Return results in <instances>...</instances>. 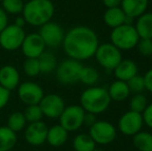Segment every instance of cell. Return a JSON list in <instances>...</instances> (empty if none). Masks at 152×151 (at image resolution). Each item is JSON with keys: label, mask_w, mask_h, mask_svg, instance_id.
<instances>
[{"label": "cell", "mask_w": 152, "mask_h": 151, "mask_svg": "<svg viewBox=\"0 0 152 151\" xmlns=\"http://www.w3.org/2000/svg\"><path fill=\"white\" fill-rule=\"evenodd\" d=\"M144 82H145V89L152 93V69H148L144 76Z\"/></svg>", "instance_id": "obj_37"}, {"label": "cell", "mask_w": 152, "mask_h": 151, "mask_svg": "<svg viewBox=\"0 0 152 151\" xmlns=\"http://www.w3.org/2000/svg\"><path fill=\"white\" fill-rule=\"evenodd\" d=\"M108 90L100 86H90L80 95V106L87 113L94 115L102 114L108 110L111 105Z\"/></svg>", "instance_id": "obj_3"}, {"label": "cell", "mask_w": 152, "mask_h": 151, "mask_svg": "<svg viewBox=\"0 0 152 151\" xmlns=\"http://www.w3.org/2000/svg\"><path fill=\"white\" fill-rule=\"evenodd\" d=\"M23 71L29 78H35L40 75L39 63L37 58H26L23 62Z\"/></svg>", "instance_id": "obj_31"}, {"label": "cell", "mask_w": 152, "mask_h": 151, "mask_svg": "<svg viewBox=\"0 0 152 151\" xmlns=\"http://www.w3.org/2000/svg\"><path fill=\"white\" fill-rule=\"evenodd\" d=\"M148 105V99L143 93H136L132 96L129 101V110L138 113H143Z\"/></svg>", "instance_id": "obj_30"}, {"label": "cell", "mask_w": 152, "mask_h": 151, "mask_svg": "<svg viewBox=\"0 0 152 151\" xmlns=\"http://www.w3.org/2000/svg\"><path fill=\"white\" fill-rule=\"evenodd\" d=\"M113 73L116 77V80L127 82L132 77L138 75L139 69L134 61L130 60V59H122L114 69Z\"/></svg>", "instance_id": "obj_19"}, {"label": "cell", "mask_w": 152, "mask_h": 151, "mask_svg": "<svg viewBox=\"0 0 152 151\" xmlns=\"http://www.w3.org/2000/svg\"><path fill=\"white\" fill-rule=\"evenodd\" d=\"M132 144L138 151H152V133L140 131L132 136Z\"/></svg>", "instance_id": "obj_25"}, {"label": "cell", "mask_w": 152, "mask_h": 151, "mask_svg": "<svg viewBox=\"0 0 152 151\" xmlns=\"http://www.w3.org/2000/svg\"><path fill=\"white\" fill-rule=\"evenodd\" d=\"M110 96L111 101H116V103H120V101H124L129 97L130 91L127 86V83L124 81L116 80L112 82L107 89Z\"/></svg>", "instance_id": "obj_21"}, {"label": "cell", "mask_w": 152, "mask_h": 151, "mask_svg": "<svg viewBox=\"0 0 152 151\" xmlns=\"http://www.w3.org/2000/svg\"><path fill=\"white\" fill-rule=\"evenodd\" d=\"M55 14V5L51 0H28L25 2L22 12L26 24L40 27L52 21Z\"/></svg>", "instance_id": "obj_2"}, {"label": "cell", "mask_w": 152, "mask_h": 151, "mask_svg": "<svg viewBox=\"0 0 152 151\" xmlns=\"http://www.w3.org/2000/svg\"><path fill=\"white\" fill-rule=\"evenodd\" d=\"M134 26L140 38L152 39V12H146L138 17Z\"/></svg>", "instance_id": "obj_22"}, {"label": "cell", "mask_w": 152, "mask_h": 151, "mask_svg": "<svg viewBox=\"0 0 152 151\" xmlns=\"http://www.w3.org/2000/svg\"><path fill=\"white\" fill-rule=\"evenodd\" d=\"M102 3L107 8L117 7V6H120L121 0H102Z\"/></svg>", "instance_id": "obj_40"}, {"label": "cell", "mask_w": 152, "mask_h": 151, "mask_svg": "<svg viewBox=\"0 0 152 151\" xmlns=\"http://www.w3.org/2000/svg\"><path fill=\"white\" fill-rule=\"evenodd\" d=\"M18 136L7 126H0V151H10L16 146Z\"/></svg>", "instance_id": "obj_24"}, {"label": "cell", "mask_w": 152, "mask_h": 151, "mask_svg": "<svg viewBox=\"0 0 152 151\" xmlns=\"http://www.w3.org/2000/svg\"><path fill=\"white\" fill-rule=\"evenodd\" d=\"M37 59L39 63L40 74H44V75L53 73L58 65L56 56L51 51H45Z\"/></svg>", "instance_id": "obj_23"}, {"label": "cell", "mask_w": 152, "mask_h": 151, "mask_svg": "<svg viewBox=\"0 0 152 151\" xmlns=\"http://www.w3.org/2000/svg\"><path fill=\"white\" fill-rule=\"evenodd\" d=\"M37 33L44 40L46 48L55 49L62 44L65 31L58 23L54 22V21H50V22L40 26Z\"/></svg>", "instance_id": "obj_10"}, {"label": "cell", "mask_w": 152, "mask_h": 151, "mask_svg": "<svg viewBox=\"0 0 152 151\" xmlns=\"http://www.w3.org/2000/svg\"><path fill=\"white\" fill-rule=\"evenodd\" d=\"M26 32L24 28L18 27L17 25L8 24L0 32V47L5 51H17L21 48Z\"/></svg>", "instance_id": "obj_9"}, {"label": "cell", "mask_w": 152, "mask_h": 151, "mask_svg": "<svg viewBox=\"0 0 152 151\" xmlns=\"http://www.w3.org/2000/svg\"><path fill=\"white\" fill-rule=\"evenodd\" d=\"M83 67L80 61L74 59H65L57 65L56 78L62 85H74L79 82L81 69Z\"/></svg>", "instance_id": "obj_7"}, {"label": "cell", "mask_w": 152, "mask_h": 151, "mask_svg": "<svg viewBox=\"0 0 152 151\" xmlns=\"http://www.w3.org/2000/svg\"><path fill=\"white\" fill-rule=\"evenodd\" d=\"M72 147L75 151H93L96 144L89 133H79L72 140Z\"/></svg>", "instance_id": "obj_26"}, {"label": "cell", "mask_w": 152, "mask_h": 151, "mask_svg": "<svg viewBox=\"0 0 152 151\" xmlns=\"http://www.w3.org/2000/svg\"><path fill=\"white\" fill-rule=\"evenodd\" d=\"M149 0H121L120 7L124 14L132 19H137L147 12Z\"/></svg>", "instance_id": "obj_18"}, {"label": "cell", "mask_w": 152, "mask_h": 151, "mask_svg": "<svg viewBox=\"0 0 152 151\" xmlns=\"http://www.w3.org/2000/svg\"><path fill=\"white\" fill-rule=\"evenodd\" d=\"M68 139V131L60 124H55L48 128L47 141L49 145L53 147H60L64 145Z\"/></svg>", "instance_id": "obj_20"}, {"label": "cell", "mask_w": 152, "mask_h": 151, "mask_svg": "<svg viewBox=\"0 0 152 151\" xmlns=\"http://www.w3.org/2000/svg\"><path fill=\"white\" fill-rule=\"evenodd\" d=\"M89 136L96 145H109L117 137V128L111 122L106 120H96L89 127Z\"/></svg>", "instance_id": "obj_8"}, {"label": "cell", "mask_w": 152, "mask_h": 151, "mask_svg": "<svg viewBox=\"0 0 152 151\" xmlns=\"http://www.w3.org/2000/svg\"><path fill=\"white\" fill-rule=\"evenodd\" d=\"M8 24H10V23H8V15L6 14L1 8V6H0V32H1Z\"/></svg>", "instance_id": "obj_38"}, {"label": "cell", "mask_w": 152, "mask_h": 151, "mask_svg": "<svg viewBox=\"0 0 152 151\" xmlns=\"http://www.w3.org/2000/svg\"><path fill=\"white\" fill-rule=\"evenodd\" d=\"M10 98V91L3 88L0 85V110H2L3 108H5L7 106Z\"/></svg>", "instance_id": "obj_36"}, {"label": "cell", "mask_w": 152, "mask_h": 151, "mask_svg": "<svg viewBox=\"0 0 152 151\" xmlns=\"http://www.w3.org/2000/svg\"><path fill=\"white\" fill-rule=\"evenodd\" d=\"M140 37L134 24H122L113 28L110 33V42L121 51H129L138 44Z\"/></svg>", "instance_id": "obj_4"}, {"label": "cell", "mask_w": 152, "mask_h": 151, "mask_svg": "<svg viewBox=\"0 0 152 151\" xmlns=\"http://www.w3.org/2000/svg\"><path fill=\"white\" fill-rule=\"evenodd\" d=\"M134 19L128 18L124 12L121 9L120 6L117 7H110L107 8L106 12L104 14V22L108 27L111 29L116 28V27L120 26L122 24H132Z\"/></svg>", "instance_id": "obj_17"}, {"label": "cell", "mask_w": 152, "mask_h": 151, "mask_svg": "<svg viewBox=\"0 0 152 151\" xmlns=\"http://www.w3.org/2000/svg\"><path fill=\"white\" fill-rule=\"evenodd\" d=\"M127 86L129 88L130 93H142L145 90V82L143 76H139V74L137 76L132 77L130 80H128Z\"/></svg>", "instance_id": "obj_33"}, {"label": "cell", "mask_w": 152, "mask_h": 151, "mask_svg": "<svg viewBox=\"0 0 152 151\" xmlns=\"http://www.w3.org/2000/svg\"><path fill=\"white\" fill-rule=\"evenodd\" d=\"M1 1H2V0H0V4H1Z\"/></svg>", "instance_id": "obj_43"}, {"label": "cell", "mask_w": 152, "mask_h": 151, "mask_svg": "<svg viewBox=\"0 0 152 151\" xmlns=\"http://www.w3.org/2000/svg\"><path fill=\"white\" fill-rule=\"evenodd\" d=\"M99 80V73L93 66H84L81 69L80 76H79V82L83 83L86 86L90 87L96 85Z\"/></svg>", "instance_id": "obj_27"}, {"label": "cell", "mask_w": 152, "mask_h": 151, "mask_svg": "<svg viewBox=\"0 0 152 151\" xmlns=\"http://www.w3.org/2000/svg\"><path fill=\"white\" fill-rule=\"evenodd\" d=\"M86 112L80 105L65 106L59 117V124L68 133L77 131L84 125V116Z\"/></svg>", "instance_id": "obj_6"}, {"label": "cell", "mask_w": 152, "mask_h": 151, "mask_svg": "<svg viewBox=\"0 0 152 151\" xmlns=\"http://www.w3.org/2000/svg\"><path fill=\"white\" fill-rule=\"evenodd\" d=\"M38 106L42 110L44 117L49 119H58L65 108V103L60 95L50 93L44 95Z\"/></svg>", "instance_id": "obj_13"}, {"label": "cell", "mask_w": 152, "mask_h": 151, "mask_svg": "<svg viewBox=\"0 0 152 151\" xmlns=\"http://www.w3.org/2000/svg\"><path fill=\"white\" fill-rule=\"evenodd\" d=\"M47 124L44 121L27 123L24 131V138L26 142L31 146H40L46 143L47 133H48Z\"/></svg>", "instance_id": "obj_15"}, {"label": "cell", "mask_w": 152, "mask_h": 151, "mask_svg": "<svg viewBox=\"0 0 152 151\" xmlns=\"http://www.w3.org/2000/svg\"><path fill=\"white\" fill-rule=\"evenodd\" d=\"M97 63L108 71H113L119 62L122 60V52L111 42L99 44L95 54Z\"/></svg>", "instance_id": "obj_5"}, {"label": "cell", "mask_w": 152, "mask_h": 151, "mask_svg": "<svg viewBox=\"0 0 152 151\" xmlns=\"http://www.w3.org/2000/svg\"><path fill=\"white\" fill-rule=\"evenodd\" d=\"M139 53L145 57L152 55V39L150 38H140L138 44L136 47Z\"/></svg>", "instance_id": "obj_34"}, {"label": "cell", "mask_w": 152, "mask_h": 151, "mask_svg": "<svg viewBox=\"0 0 152 151\" xmlns=\"http://www.w3.org/2000/svg\"><path fill=\"white\" fill-rule=\"evenodd\" d=\"M27 125V121L23 112H14L8 116L6 126L12 129L14 133H18L25 129Z\"/></svg>", "instance_id": "obj_28"}, {"label": "cell", "mask_w": 152, "mask_h": 151, "mask_svg": "<svg viewBox=\"0 0 152 151\" xmlns=\"http://www.w3.org/2000/svg\"><path fill=\"white\" fill-rule=\"evenodd\" d=\"M61 46L68 58L81 62L94 57L99 39L92 28L79 25L65 32Z\"/></svg>", "instance_id": "obj_1"}, {"label": "cell", "mask_w": 152, "mask_h": 151, "mask_svg": "<svg viewBox=\"0 0 152 151\" xmlns=\"http://www.w3.org/2000/svg\"><path fill=\"white\" fill-rule=\"evenodd\" d=\"M20 49L25 58H38L46 51V44L37 32H32L25 35Z\"/></svg>", "instance_id": "obj_14"}, {"label": "cell", "mask_w": 152, "mask_h": 151, "mask_svg": "<svg viewBox=\"0 0 152 151\" xmlns=\"http://www.w3.org/2000/svg\"><path fill=\"white\" fill-rule=\"evenodd\" d=\"M15 25H17L18 27H21V28H24V26L26 25V22H25L24 18L22 17V15H19L17 16V18L15 19V22H14Z\"/></svg>", "instance_id": "obj_41"}, {"label": "cell", "mask_w": 152, "mask_h": 151, "mask_svg": "<svg viewBox=\"0 0 152 151\" xmlns=\"http://www.w3.org/2000/svg\"><path fill=\"white\" fill-rule=\"evenodd\" d=\"M20 73L14 65L6 64L0 67V85L3 88L12 91L20 85Z\"/></svg>", "instance_id": "obj_16"}, {"label": "cell", "mask_w": 152, "mask_h": 151, "mask_svg": "<svg viewBox=\"0 0 152 151\" xmlns=\"http://www.w3.org/2000/svg\"><path fill=\"white\" fill-rule=\"evenodd\" d=\"M93 151H104V150H102V149H94Z\"/></svg>", "instance_id": "obj_42"}, {"label": "cell", "mask_w": 152, "mask_h": 151, "mask_svg": "<svg viewBox=\"0 0 152 151\" xmlns=\"http://www.w3.org/2000/svg\"><path fill=\"white\" fill-rule=\"evenodd\" d=\"M17 89L19 98L26 106L38 105L45 95L42 87L32 81H25L21 83Z\"/></svg>", "instance_id": "obj_12"}, {"label": "cell", "mask_w": 152, "mask_h": 151, "mask_svg": "<svg viewBox=\"0 0 152 151\" xmlns=\"http://www.w3.org/2000/svg\"><path fill=\"white\" fill-rule=\"evenodd\" d=\"M118 129L124 136L132 137L140 131L144 125L142 113L128 110L124 114H122L118 120Z\"/></svg>", "instance_id": "obj_11"}, {"label": "cell", "mask_w": 152, "mask_h": 151, "mask_svg": "<svg viewBox=\"0 0 152 151\" xmlns=\"http://www.w3.org/2000/svg\"><path fill=\"white\" fill-rule=\"evenodd\" d=\"M24 4V0H2L1 8L7 15L19 16L22 14Z\"/></svg>", "instance_id": "obj_29"}, {"label": "cell", "mask_w": 152, "mask_h": 151, "mask_svg": "<svg viewBox=\"0 0 152 151\" xmlns=\"http://www.w3.org/2000/svg\"><path fill=\"white\" fill-rule=\"evenodd\" d=\"M96 122V115L92 114V113H85L84 116V124L86 126L90 127L91 125H93Z\"/></svg>", "instance_id": "obj_39"}, {"label": "cell", "mask_w": 152, "mask_h": 151, "mask_svg": "<svg viewBox=\"0 0 152 151\" xmlns=\"http://www.w3.org/2000/svg\"><path fill=\"white\" fill-rule=\"evenodd\" d=\"M142 117H143V121H144V124L147 127L152 129V103L147 105L146 109L142 113Z\"/></svg>", "instance_id": "obj_35"}, {"label": "cell", "mask_w": 152, "mask_h": 151, "mask_svg": "<svg viewBox=\"0 0 152 151\" xmlns=\"http://www.w3.org/2000/svg\"><path fill=\"white\" fill-rule=\"evenodd\" d=\"M25 118H26L27 123H32V122H37V121H42V112L40 110L38 105H29L26 107V109L23 112Z\"/></svg>", "instance_id": "obj_32"}]
</instances>
